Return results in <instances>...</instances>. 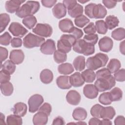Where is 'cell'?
<instances>
[{"label": "cell", "mask_w": 125, "mask_h": 125, "mask_svg": "<svg viewBox=\"0 0 125 125\" xmlns=\"http://www.w3.org/2000/svg\"><path fill=\"white\" fill-rule=\"evenodd\" d=\"M98 90L94 84H86L83 88L84 95L88 99H93L96 98L98 95Z\"/></svg>", "instance_id": "obj_15"}, {"label": "cell", "mask_w": 125, "mask_h": 125, "mask_svg": "<svg viewBox=\"0 0 125 125\" xmlns=\"http://www.w3.org/2000/svg\"><path fill=\"white\" fill-rule=\"evenodd\" d=\"M99 102L104 105H109L112 103L109 92H104L99 97Z\"/></svg>", "instance_id": "obj_42"}, {"label": "cell", "mask_w": 125, "mask_h": 125, "mask_svg": "<svg viewBox=\"0 0 125 125\" xmlns=\"http://www.w3.org/2000/svg\"><path fill=\"white\" fill-rule=\"evenodd\" d=\"M108 61V57L107 55L98 53L94 56L89 57L86 62V67L92 70H96L101 67L104 66Z\"/></svg>", "instance_id": "obj_1"}, {"label": "cell", "mask_w": 125, "mask_h": 125, "mask_svg": "<svg viewBox=\"0 0 125 125\" xmlns=\"http://www.w3.org/2000/svg\"><path fill=\"white\" fill-rule=\"evenodd\" d=\"M24 1V0H11L6 1L5 4V9L10 13L16 12L21 7V4Z\"/></svg>", "instance_id": "obj_13"}, {"label": "cell", "mask_w": 125, "mask_h": 125, "mask_svg": "<svg viewBox=\"0 0 125 125\" xmlns=\"http://www.w3.org/2000/svg\"><path fill=\"white\" fill-rule=\"evenodd\" d=\"M53 125H65L64 119L61 116H58L55 118L52 123Z\"/></svg>", "instance_id": "obj_58"}, {"label": "cell", "mask_w": 125, "mask_h": 125, "mask_svg": "<svg viewBox=\"0 0 125 125\" xmlns=\"http://www.w3.org/2000/svg\"><path fill=\"white\" fill-rule=\"evenodd\" d=\"M93 18L103 19L107 14V10L102 4L99 3L95 4L93 9Z\"/></svg>", "instance_id": "obj_18"}, {"label": "cell", "mask_w": 125, "mask_h": 125, "mask_svg": "<svg viewBox=\"0 0 125 125\" xmlns=\"http://www.w3.org/2000/svg\"><path fill=\"white\" fill-rule=\"evenodd\" d=\"M0 124H5V116L2 113H0Z\"/></svg>", "instance_id": "obj_63"}, {"label": "cell", "mask_w": 125, "mask_h": 125, "mask_svg": "<svg viewBox=\"0 0 125 125\" xmlns=\"http://www.w3.org/2000/svg\"><path fill=\"white\" fill-rule=\"evenodd\" d=\"M0 54L1 63H2V62L4 61H5L8 57V52L7 49L5 47L0 46Z\"/></svg>", "instance_id": "obj_54"}, {"label": "cell", "mask_w": 125, "mask_h": 125, "mask_svg": "<svg viewBox=\"0 0 125 125\" xmlns=\"http://www.w3.org/2000/svg\"><path fill=\"white\" fill-rule=\"evenodd\" d=\"M121 63L120 61L117 59H111L107 65V68L111 73L117 71L121 68Z\"/></svg>", "instance_id": "obj_31"}, {"label": "cell", "mask_w": 125, "mask_h": 125, "mask_svg": "<svg viewBox=\"0 0 125 125\" xmlns=\"http://www.w3.org/2000/svg\"><path fill=\"white\" fill-rule=\"evenodd\" d=\"M10 21V18L7 13H2L0 15V32L2 33L6 28Z\"/></svg>", "instance_id": "obj_36"}, {"label": "cell", "mask_w": 125, "mask_h": 125, "mask_svg": "<svg viewBox=\"0 0 125 125\" xmlns=\"http://www.w3.org/2000/svg\"><path fill=\"white\" fill-rule=\"evenodd\" d=\"M56 0H42L41 2L42 5L47 8H51L53 6L55 5V4L57 2Z\"/></svg>", "instance_id": "obj_55"}, {"label": "cell", "mask_w": 125, "mask_h": 125, "mask_svg": "<svg viewBox=\"0 0 125 125\" xmlns=\"http://www.w3.org/2000/svg\"><path fill=\"white\" fill-rule=\"evenodd\" d=\"M1 69L6 71L9 74H13L15 71L16 67L15 64L11 60H7L1 65Z\"/></svg>", "instance_id": "obj_34"}, {"label": "cell", "mask_w": 125, "mask_h": 125, "mask_svg": "<svg viewBox=\"0 0 125 125\" xmlns=\"http://www.w3.org/2000/svg\"><path fill=\"white\" fill-rule=\"evenodd\" d=\"M12 37L8 32H4L0 37V43L1 45L7 46L11 43Z\"/></svg>", "instance_id": "obj_44"}, {"label": "cell", "mask_w": 125, "mask_h": 125, "mask_svg": "<svg viewBox=\"0 0 125 125\" xmlns=\"http://www.w3.org/2000/svg\"><path fill=\"white\" fill-rule=\"evenodd\" d=\"M69 33L74 36L76 40L80 39L83 35V33L82 30L75 27H74L72 29V30L69 32Z\"/></svg>", "instance_id": "obj_47"}, {"label": "cell", "mask_w": 125, "mask_h": 125, "mask_svg": "<svg viewBox=\"0 0 125 125\" xmlns=\"http://www.w3.org/2000/svg\"><path fill=\"white\" fill-rule=\"evenodd\" d=\"M52 111V107L50 104L47 103H44L42 105H41L39 110L38 111H41L43 112L48 115L49 116L51 112Z\"/></svg>", "instance_id": "obj_49"}, {"label": "cell", "mask_w": 125, "mask_h": 125, "mask_svg": "<svg viewBox=\"0 0 125 125\" xmlns=\"http://www.w3.org/2000/svg\"><path fill=\"white\" fill-rule=\"evenodd\" d=\"M6 124L21 125L22 124V120L21 117L16 115H10L7 117Z\"/></svg>", "instance_id": "obj_38"}, {"label": "cell", "mask_w": 125, "mask_h": 125, "mask_svg": "<svg viewBox=\"0 0 125 125\" xmlns=\"http://www.w3.org/2000/svg\"><path fill=\"white\" fill-rule=\"evenodd\" d=\"M81 75L86 83H93L96 78V73L91 69H86L83 71Z\"/></svg>", "instance_id": "obj_30"}, {"label": "cell", "mask_w": 125, "mask_h": 125, "mask_svg": "<svg viewBox=\"0 0 125 125\" xmlns=\"http://www.w3.org/2000/svg\"><path fill=\"white\" fill-rule=\"evenodd\" d=\"M35 34L42 37L48 38L50 37L53 33V29L51 25L47 23H38L32 29Z\"/></svg>", "instance_id": "obj_7"}, {"label": "cell", "mask_w": 125, "mask_h": 125, "mask_svg": "<svg viewBox=\"0 0 125 125\" xmlns=\"http://www.w3.org/2000/svg\"><path fill=\"white\" fill-rule=\"evenodd\" d=\"M98 45L101 51L104 52H108L112 49L113 42L110 38L104 36L99 40Z\"/></svg>", "instance_id": "obj_11"}, {"label": "cell", "mask_w": 125, "mask_h": 125, "mask_svg": "<svg viewBox=\"0 0 125 125\" xmlns=\"http://www.w3.org/2000/svg\"><path fill=\"white\" fill-rule=\"evenodd\" d=\"M79 2H81V3H84L85 2H88V0H87V1H85V0H84V1H80V0H79L78 1Z\"/></svg>", "instance_id": "obj_64"}, {"label": "cell", "mask_w": 125, "mask_h": 125, "mask_svg": "<svg viewBox=\"0 0 125 125\" xmlns=\"http://www.w3.org/2000/svg\"><path fill=\"white\" fill-rule=\"evenodd\" d=\"M76 41V39L71 34H63L57 42L58 50L67 53L69 52Z\"/></svg>", "instance_id": "obj_3"}, {"label": "cell", "mask_w": 125, "mask_h": 125, "mask_svg": "<svg viewBox=\"0 0 125 125\" xmlns=\"http://www.w3.org/2000/svg\"><path fill=\"white\" fill-rule=\"evenodd\" d=\"M103 106L100 104H96L94 105L90 109V114L93 117L101 118L100 112Z\"/></svg>", "instance_id": "obj_45"}, {"label": "cell", "mask_w": 125, "mask_h": 125, "mask_svg": "<svg viewBox=\"0 0 125 125\" xmlns=\"http://www.w3.org/2000/svg\"><path fill=\"white\" fill-rule=\"evenodd\" d=\"M58 70L60 74L66 75L73 72L74 69L71 63H63L58 66Z\"/></svg>", "instance_id": "obj_29"}, {"label": "cell", "mask_w": 125, "mask_h": 125, "mask_svg": "<svg viewBox=\"0 0 125 125\" xmlns=\"http://www.w3.org/2000/svg\"><path fill=\"white\" fill-rule=\"evenodd\" d=\"M112 122L110 121V120L103 119V120L101 121V125H112Z\"/></svg>", "instance_id": "obj_62"}, {"label": "cell", "mask_w": 125, "mask_h": 125, "mask_svg": "<svg viewBox=\"0 0 125 125\" xmlns=\"http://www.w3.org/2000/svg\"><path fill=\"white\" fill-rule=\"evenodd\" d=\"M72 21L68 18H65L60 21L59 22V27L63 32L68 33L74 27Z\"/></svg>", "instance_id": "obj_22"}, {"label": "cell", "mask_w": 125, "mask_h": 125, "mask_svg": "<svg viewBox=\"0 0 125 125\" xmlns=\"http://www.w3.org/2000/svg\"><path fill=\"white\" fill-rule=\"evenodd\" d=\"M116 84V80L111 75L97 79L94 85L99 92H104L111 89Z\"/></svg>", "instance_id": "obj_4"}, {"label": "cell", "mask_w": 125, "mask_h": 125, "mask_svg": "<svg viewBox=\"0 0 125 125\" xmlns=\"http://www.w3.org/2000/svg\"><path fill=\"white\" fill-rule=\"evenodd\" d=\"M56 83L58 86L62 89H68L72 86L68 76H59L56 79Z\"/></svg>", "instance_id": "obj_19"}, {"label": "cell", "mask_w": 125, "mask_h": 125, "mask_svg": "<svg viewBox=\"0 0 125 125\" xmlns=\"http://www.w3.org/2000/svg\"><path fill=\"white\" fill-rule=\"evenodd\" d=\"M83 31L87 35L95 34L96 32V29L94 23L93 22L88 23V24L83 28Z\"/></svg>", "instance_id": "obj_48"}, {"label": "cell", "mask_w": 125, "mask_h": 125, "mask_svg": "<svg viewBox=\"0 0 125 125\" xmlns=\"http://www.w3.org/2000/svg\"><path fill=\"white\" fill-rule=\"evenodd\" d=\"M72 47L75 52L85 56L92 55L95 52L94 45L87 43L83 39L76 40Z\"/></svg>", "instance_id": "obj_5"}, {"label": "cell", "mask_w": 125, "mask_h": 125, "mask_svg": "<svg viewBox=\"0 0 125 125\" xmlns=\"http://www.w3.org/2000/svg\"><path fill=\"white\" fill-rule=\"evenodd\" d=\"M73 64L76 70L82 71L85 67V58L83 56H79L77 57L74 59Z\"/></svg>", "instance_id": "obj_27"}, {"label": "cell", "mask_w": 125, "mask_h": 125, "mask_svg": "<svg viewBox=\"0 0 125 125\" xmlns=\"http://www.w3.org/2000/svg\"><path fill=\"white\" fill-rule=\"evenodd\" d=\"M89 125H101V120L97 118L93 117L91 118L88 122Z\"/></svg>", "instance_id": "obj_60"}, {"label": "cell", "mask_w": 125, "mask_h": 125, "mask_svg": "<svg viewBox=\"0 0 125 125\" xmlns=\"http://www.w3.org/2000/svg\"><path fill=\"white\" fill-rule=\"evenodd\" d=\"M87 113L86 110L81 107L76 108L73 111L72 117L75 120L83 121L87 117Z\"/></svg>", "instance_id": "obj_25"}, {"label": "cell", "mask_w": 125, "mask_h": 125, "mask_svg": "<svg viewBox=\"0 0 125 125\" xmlns=\"http://www.w3.org/2000/svg\"><path fill=\"white\" fill-rule=\"evenodd\" d=\"M37 22L36 18L33 15L26 17L22 21V23L29 29L33 28L37 23Z\"/></svg>", "instance_id": "obj_35"}, {"label": "cell", "mask_w": 125, "mask_h": 125, "mask_svg": "<svg viewBox=\"0 0 125 125\" xmlns=\"http://www.w3.org/2000/svg\"><path fill=\"white\" fill-rule=\"evenodd\" d=\"M111 74V73L107 68H103L96 71V77L97 78V79H98L104 77L106 76L110 75Z\"/></svg>", "instance_id": "obj_50"}, {"label": "cell", "mask_w": 125, "mask_h": 125, "mask_svg": "<svg viewBox=\"0 0 125 125\" xmlns=\"http://www.w3.org/2000/svg\"><path fill=\"white\" fill-rule=\"evenodd\" d=\"M53 58L56 62L57 63H61L64 62L66 61L67 55L65 53L57 50L54 53Z\"/></svg>", "instance_id": "obj_39"}, {"label": "cell", "mask_w": 125, "mask_h": 125, "mask_svg": "<svg viewBox=\"0 0 125 125\" xmlns=\"http://www.w3.org/2000/svg\"><path fill=\"white\" fill-rule=\"evenodd\" d=\"M89 19L83 15H81L75 18L74 20L75 24L80 28L83 27L88 22H89Z\"/></svg>", "instance_id": "obj_40"}, {"label": "cell", "mask_w": 125, "mask_h": 125, "mask_svg": "<svg viewBox=\"0 0 125 125\" xmlns=\"http://www.w3.org/2000/svg\"><path fill=\"white\" fill-rule=\"evenodd\" d=\"M105 23L107 29L112 30L118 26L119 21L117 17L113 15H109L106 17Z\"/></svg>", "instance_id": "obj_28"}, {"label": "cell", "mask_w": 125, "mask_h": 125, "mask_svg": "<svg viewBox=\"0 0 125 125\" xmlns=\"http://www.w3.org/2000/svg\"><path fill=\"white\" fill-rule=\"evenodd\" d=\"M96 4L93 3H90L89 4H88L85 6L84 8V13L89 18L91 19H93V9L94 8V6H95Z\"/></svg>", "instance_id": "obj_51"}, {"label": "cell", "mask_w": 125, "mask_h": 125, "mask_svg": "<svg viewBox=\"0 0 125 125\" xmlns=\"http://www.w3.org/2000/svg\"><path fill=\"white\" fill-rule=\"evenodd\" d=\"M44 42L45 39L44 38L35 35L31 33H29L23 40V46L27 48L41 46Z\"/></svg>", "instance_id": "obj_6"}, {"label": "cell", "mask_w": 125, "mask_h": 125, "mask_svg": "<svg viewBox=\"0 0 125 125\" xmlns=\"http://www.w3.org/2000/svg\"><path fill=\"white\" fill-rule=\"evenodd\" d=\"M10 74L1 69L0 72V83L8 82L10 80Z\"/></svg>", "instance_id": "obj_52"}, {"label": "cell", "mask_w": 125, "mask_h": 125, "mask_svg": "<svg viewBox=\"0 0 125 125\" xmlns=\"http://www.w3.org/2000/svg\"><path fill=\"white\" fill-rule=\"evenodd\" d=\"M114 124L115 125H121L125 124V117L123 116H118L114 120Z\"/></svg>", "instance_id": "obj_59"}, {"label": "cell", "mask_w": 125, "mask_h": 125, "mask_svg": "<svg viewBox=\"0 0 125 125\" xmlns=\"http://www.w3.org/2000/svg\"><path fill=\"white\" fill-rule=\"evenodd\" d=\"M48 115L43 112L38 111L33 117V123L34 125H44L48 122Z\"/></svg>", "instance_id": "obj_17"}, {"label": "cell", "mask_w": 125, "mask_h": 125, "mask_svg": "<svg viewBox=\"0 0 125 125\" xmlns=\"http://www.w3.org/2000/svg\"><path fill=\"white\" fill-rule=\"evenodd\" d=\"M27 106L26 104L22 102L17 103L14 104L12 111L14 114L20 117H23L26 114Z\"/></svg>", "instance_id": "obj_20"}, {"label": "cell", "mask_w": 125, "mask_h": 125, "mask_svg": "<svg viewBox=\"0 0 125 125\" xmlns=\"http://www.w3.org/2000/svg\"><path fill=\"white\" fill-rule=\"evenodd\" d=\"M69 77L70 83L74 87H80L84 83V81L81 74L79 72H75L69 76Z\"/></svg>", "instance_id": "obj_21"}, {"label": "cell", "mask_w": 125, "mask_h": 125, "mask_svg": "<svg viewBox=\"0 0 125 125\" xmlns=\"http://www.w3.org/2000/svg\"><path fill=\"white\" fill-rule=\"evenodd\" d=\"M120 51L123 55H125V41L122 42L120 44Z\"/></svg>", "instance_id": "obj_61"}, {"label": "cell", "mask_w": 125, "mask_h": 125, "mask_svg": "<svg viewBox=\"0 0 125 125\" xmlns=\"http://www.w3.org/2000/svg\"><path fill=\"white\" fill-rule=\"evenodd\" d=\"M55 42L52 39H47L40 47L41 52L45 55H52L56 50Z\"/></svg>", "instance_id": "obj_10"}, {"label": "cell", "mask_w": 125, "mask_h": 125, "mask_svg": "<svg viewBox=\"0 0 125 125\" xmlns=\"http://www.w3.org/2000/svg\"><path fill=\"white\" fill-rule=\"evenodd\" d=\"M112 101H119L122 100L123 97V91L117 87L113 88L109 92Z\"/></svg>", "instance_id": "obj_33"}, {"label": "cell", "mask_w": 125, "mask_h": 125, "mask_svg": "<svg viewBox=\"0 0 125 125\" xmlns=\"http://www.w3.org/2000/svg\"><path fill=\"white\" fill-rule=\"evenodd\" d=\"M66 8L61 2H58L52 8V13L54 16L58 19L64 17L66 14Z\"/></svg>", "instance_id": "obj_16"}, {"label": "cell", "mask_w": 125, "mask_h": 125, "mask_svg": "<svg viewBox=\"0 0 125 125\" xmlns=\"http://www.w3.org/2000/svg\"><path fill=\"white\" fill-rule=\"evenodd\" d=\"M68 14L72 18H76L81 15L83 12V8L80 4L77 3L70 9H68Z\"/></svg>", "instance_id": "obj_26"}, {"label": "cell", "mask_w": 125, "mask_h": 125, "mask_svg": "<svg viewBox=\"0 0 125 125\" xmlns=\"http://www.w3.org/2000/svg\"><path fill=\"white\" fill-rule=\"evenodd\" d=\"M95 27L97 32L100 34H105L107 31V28L103 20H98L95 22Z\"/></svg>", "instance_id": "obj_41"}, {"label": "cell", "mask_w": 125, "mask_h": 125, "mask_svg": "<svg viewBox=\"0 0 125 125\" xmlns=\"http://www.w3.org/2000/svg\"><path fill=\"white\" fill-rule=\"evenodd\" d=\"M104 5L108 9H112L115 7L117 4L116 1L113 0H104L102 1Z\"/></svg>", "instance_id": "obj_56"}, {"label": "cell", "mask_w": 125, "mask_h": 125, "mask_svg": "<svg viewBox=\"0 0 125 125\" xmlns=\"http://www.w3.org/2000/svg\"><path fill=\"white\" fill-rule=\"evenodd\" d=\"M22 43V40L20 38H13L11 41V45L12 47L15 48L21 47Z\"/></svg>", "instance_id": "obj_53"}, {"label": "cell", "mask_w": 125, "mask_h": 125, "mask_svg": "<svg viewBox=\"0 0 125 125\" xmlns=\"http://www.w3.org/2000/svg\"><path fill=\"white\" fill-rule=\"evenodd\" d=\"M111 37L116 41H121L125 38V30L123 27H119L114 30L111 33Z\"/></svg>", "instance_id": "obj_37"}, {"label": "cell", "mask_w": 125, "mask_h": 125, "mask_svg": "<svg viewBox=\"0 0 125 125\" xmlns=\"http://www.w3.org/2000/svg\"><path fill=\"white\" fill-rule=\"evenodd\" d=\"M44 101L43 97L40 94H35L31 96L28 101L29 111L35 113L37 111Z\"/></svg>", "instance_id": "obj_8"}, {"label": "cell", "mask_w": 125, "mask_h": 125, "mask_svg": "<svg viewBox=\"0 0 125 125\" xmlns=\"http://www.w3.org/2000/svg\"><path fill=\"white\" fill-rule=\"evenodd\" d=\"M81 99L80 93L76 90H71L69 91L66 95V100L68 104L73 105H78Z\"/></svg>", "instance_id": "obj_14"}, {"label": "cell", "mask_w": 125, "mask_h": 125, "mask_svg": "<svg viewBox=\"0 0 125 125\" xmlns=\"http://www.w3.org/2000/svg\"><path fill=\"white\" fill-rule=\"evenodd\" d=\"M9 59L15 64L22 62L24 59V54L21 49H14L10 52Z\"/></svg>", "instance_id": "obj_12"}, {"label": "cell", "mask_w": 125, "mask_h": 125, "mask_svg": "<svg viewBox=\"0 0 125 125\" xmlns=\"http://www.w3.org/2000/svg\"><path fill=\"white\" fill-rule=\"evenodd\" d=\"M116 114L114 108L111 106H106L102 108L100 112V117L102 119L111 120L113 118Z\"/></svg>", "instance_id": "obj_23"}, {"label": "cell", "mask_w": 125, "mask_h": 125, "mask_svg": "<svg viewBox=\"0 0 125 125\" xmlns=\"http://www.w3.org/2000/svg\"><path fill=\"white\" fill-rule=\"evenodd\" d=\"M83 40L87 43L94 45L98 42V36L96 34L86 35L83 37Z\"/></svg>", "instance_id": "obj_43"}, {"label": "cell", "mask_w": 125, "mask_h": 125, "mask_svg": "<svg viewBox=\"0 0 125 125\" xmlns=\"http://www.w3.org/2000/svg\"><path fill=\"white\" fill-rule=\"evenodd\" d=\"M8 30L14 36L19 38L23 37L28 32L27 29L18 22H12L8 28Z\"/></svg>", "instance_id": "obj_9"}, {"label": "cell", "mask_w": 125, "mask_h": 125, "mask_svg": "<svg viewBox=\"0 0 125 125\" xmlns=\"http://www.w3.org/2000/svg\"><path fill=\"white\" fill-rule=\"evenodd\" d=\"M114 77L116 81L118 82H124L125 81V70L124 68L118 70L115 72Z\"/></svg>", "instance_id": "obj_46"}, {"label": "cell", "mask_w": 125, "mask_h": 125, "mask_svg": "<svg viewBox=\"0 0 125 125\" xmlns=\"http://www.w3.org/2000/svg\"><path fill=\"white\" fill-rule=\"evenodd\" d=\"M0 90L3 95L6 96H10L14 90L13 84L9 82L0 83Z\"/></svg>", "instance_id": "obj_32"}, {"label": "cell", "mask_w": 125, "mask_h": 125, "mask_svg": "<svg viewBox=\"0 0 125 125\" xmlns=\"http://www.w3.org/2000/svg\"><path fill=\"white\" fill-rule=\"evenodd\" d=\"M40 7V4L38 1L28 0L16 12V15L20 18H24L36 13Z\"/></svg>", "instance_id": "obj_2"}, {"label": "cell", "mask_w": 125, "mask_h": 125, "mask_svg": "<svg viewBox=\"0 0 125 125\" xmlns=\"http://www.w3.org/2000/svg\"><path fill=\"white\" fill-rule=\"evenodd\" d=\"M77 3V1L76 0H63V4L65 5V7L68 9L71 8L74 5Z\"/></svg>", "instance_id": "obj_57"}, {"label": "cell", "mask_w": 125, "mask_h": 125, "mask_svg": "<svg viewBox=\"0 0 125 125\" xmlns=\"http://www.w3.org/2000/svg\"><path fill=\"white\" fill-rule=\"evenodd\" d=\"M41 82L44 84L51 83L53 80V74L52 72L48 69L42 70L40 75Z\"/></svg>", "instance_id": "obj_24"}]
</instances>
